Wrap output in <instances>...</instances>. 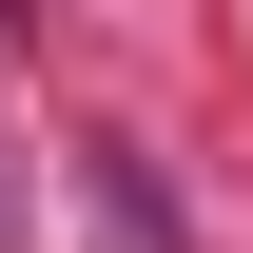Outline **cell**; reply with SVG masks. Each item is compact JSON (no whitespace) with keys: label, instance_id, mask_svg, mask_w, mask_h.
I'll list each match as a JSON object with an SVG mask.
<instances>
[{"label":"cell","instance_id":"1","mask_svg":"<svg viewBox=\"0 0 253 253\" xmlns=\"http://www.w3.org/2000/svg\"><path fill=\"white\" fill-rule=\"evenodd\" d=\"M0 234H20V195H0Z\"/></svg>","mask_w":253,"mask_h":253}]
</instances>
